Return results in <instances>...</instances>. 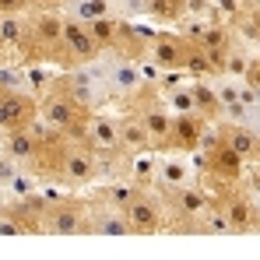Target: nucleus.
<instances>
[{
	"mask_svg": "<svg viewBox=\"0 0 260 260\" xmlns=\"http://www.w3.org/2000/svg\"><path fill=\"white\" fill-rule=\"evenodd\" d=\"M130 236H158L166 232V204L158 197V190H141L127 208H123Z\"/></svg>",
	"mask_w": 260,
	"mask_h": 260,
	"instance_id": "9",
	"label": "nucleus"
},
{
	"mask_svg": "<svg viewBox=\"0 0 260 260\" xmlns=\"http://www.w3.org/2000/svg\"><path fill=\"white\" fill-rule=\"evenodd\" d=\"M88 236H130L123 211L91 204V208H88Z\"/></svg>",
	"mask_w": 260,
	"mask_h": 260,
	"instance_id": "22",
	"label": "nucleus"
},
{
	"mask_svg": "<svg viewBox=\"0 0 260 260\" xmlns=\"http://www.w3.org/2000/svg\"><path fill=\"white\" fill-rule=\"evenodd\" d=\"M141 14L148 21H155L158 28H173L176 21L186 14V0H144L141 4Z\"/></svg>",
	"mask_w": 260,
	"mask_h": 260,
	"instance_id": "26",
	"label": "nucleus"
},
{
	"mask_svg": "<svg viewBox=\"0 0 260 260\" xmlns=\"http://www.w3.org/2000/svg\"><path fill=\"white\" fill-rule=\"evenodd\" d=\"M91 183H99V158H95V151L88 148L85 141H71V151H67V162H63V169H60L56 186L81 193Z\"/></svg>",
	"mask_w": 260,
	"mask_h": 260,
	"instance_id": "10",
	"label": "nucleus"
},
{
	"mask_svg": "<svg viewBox=\"0 0 260 260\" xmlns=\"http://www.w3.org/2000/svg\"><path fill=\"white\" fill-rule=\"evenodd\" d=\"M218 123H239V127H260V106H243V102H229L218 113Z\"/></svg>",
	"mask_w": 260,
	"mask_h": 260,
	"instance_id": "30",
	"label": "nucleus"
},
{
	"mask_svg": "<svg viewBox=\"0 0 260 260\" xmlns=\"http://www.w3.org/2000/svg\"><path fill=\"white\" fill-rule=\"evenodd\" d=\"M141 4L144 0H116V11H120V18H137L141 14Z\"/></svg>",
	"mask_w": 260,
	"mask_h": 260,
	"instance_id": "35",
	"label": "nucleus"
},
{
	"mask_svg": "<svg viewBox=\"0 0 260 260\" xmlns=\"http://www.w3.org/2000/svg\"><path fill=\"white\" fill-rule=\"evenodd\" d=\"M186 183H197V162H193V155L158 151L155 155V186L151 190H173V186H186Z\"/></svg>",
	"mask_w": 260,
	"mask_h": 260,
	"instance_id": "12",
	"label": "nucleus"
},
{
	"mask_svg": "<svg viewBox=\"0 0 260 260\" xmlns=\"http://www.w3.org/2000/svg\"><path fill=\"white\" fill-rule=\"evenodd\" d=\"M137 120H141V127H144V134H148V144H151V151H155V155H158V151H169V127H173V113L166 109L162 95H158L155 102L141 106V109H137Z\"/></svg>",
	"mask_w": 260,
	"mask_h": 260,
	"instance_id": "15",
	"label": "nucleus"
},
{
	"mask_svg": "<svg viewBox=\"0 0 260 260\" xmlns=\"http://www.w3.org/2000/svg\"><path fill=\"white\" fill-rule=\"evenodd\" d=\"M46 201L43 211V236H88V208H91V197L85 190L74 193V190H60L53 183L39 186Z\"/></svg>",
	"mask_w": 260,
	"mask_h": 260,
	"instance_id": "2",
	"label": "nucleus"
},
{
	"mask_svg": "<svg viewBox=\"0 0 260 260\" xmlns=\"http://www.w3.org/2000/svg\"><path fill=\"white\" fill-rule=\"evenodd\" d=\"M0 14H28L25 0H0Z\"/></svg>",
	"mask_w": 260,
	"mask_h": 260,
	"instance_id": "37",
	"label": "nucleus"
},
{
	"mask_svg": "<svg viewBox=\"0 0 260 260\" xmlns=\"http://www.w3.org/2000/svg\"><path fill=\"white\" fill-rule=\"evenodd\" d=\"M63 14H71L78 21H99V18H113L120 11H116V0H67Z\"/></svg>",
	"mask_w": 260,
	"mask_h": 260,
	"instance_id": "27",
	"label": "nucleus"
},
{
	"mask_svg": "<svg viewBox=\"0 0 260 260\" xmlns=\"http://www.w3.org/2000/svg\"><path fill=\"white\" fill-rule=\"evenodd\" d=\"M211 201L221 208V215H225V221H229V232H232V236H246V232H253V229L260 225L257 197H253L243 183H239V186L215 190Z\"/></svg>",
	"mask_w": 260,
	"mask_h": 260,
	"instance_id": "8",
	"label": "nucleus"
},
{
	"mask_svg": "<svg viewBox=\"0 0 260 260\" xmlns=\"http://www.w3.org/2000/svg\"><path fill=\"white\" fill-rule=\"evenodd\" d=\"M25 32H28V14H0V46L11 63H18Z\"/></svg>",
	"mask_w": 260,
	"mask_h": 260,
	"instance_id": "25",
	"label": "nucleus"
},
{
	"mask_svg": "<svg viewBox=\"0 0 260 260\" xmlns=\"http://www.w3.org/2000/svg\"><path fill=\"white\" fill-rule=\"evenodd\" d=\"M36 148H39V127H36V123H32V127H21V130H7V134L0 137V151H4L14 166H21V169L32 166Z\"/></svg>",
	"mask_w": 260,
	"mask_h": 260,
	"instance_id": "18",
	"label": "nucleus"
},
{
	"mask_svg": "<svg viewBox=\"0 0 260 260\" xmlns=\"http://www.w3.org/2000/svg\"><path fill=\"white\" fill-rule=\"evenodd\" d=\"M39 120V99L28 91H4L0 95V130H21Z\"/></svg>",
	"mask_w": 260,
	"mask_h": 260,
	"instance_id": "13",
	"label": "nucleus"
},
{
	"mask_svg": "<svg viewBox=\"0 0 260 260\" xmlns=\"http://www.w3.org/2000/svg\"><path fill=\"white\" fill-rule=\"evenodd\" d=\"M183 74H186V78H215L218 67L208 60V53H204L201 46L186 43V53H183Z\"/></svg>",
	"mask_w": 260,
	"mask_h": 260,
	"instance_id": "29",
	"label": "nucleus"
},
{
	"mask_svg": "<svg viewBox=\"0 0 260 260\" xmlns=\"http://www.w3.org/2000/svg\"><path fill=\"white\" fill-rule=\"evenodd\" d=\"M85 193L91 197V204H102V208H116V211H123L130 201L141 193V186H134L130 179H99V183L88 186Z\"/></svg>",
	"mask_w": 260,
	"mask_h": 260,
	"instance_id": "19",
	"label": "nucleus"
},
{
	"mask_svg": "<svg viewBox=\"0 0 260 260\" xmlns=\"http://www.w3.org/2000/svg\"><path fill=\"white\" fill-rule=\"evenodd\" d=\"M225 148H232L246 166L260 162V127H239V123H215Z\"/></svg>",
	"mask_w": 260,
	"mask_h": 260,
	"instance_id": "16",
	"label": "nucleus"
},
{
	"mask_svg": "<svg viewBox=\"0 0 260 260\" xmlns=\"http://www.w3.org/2000/svg\"><path fill=\"white\" fill-rule=\"evenodd\" d=\"M18 63H43L53 71H67L63 60V11H28V32L18 53Z\"/></svg>",
	"mask_w": 260,
	"mask_h": 260,
	"instance_id": "1",
	"label": "nucleus"
},
{
	"mask_svg": "<svg viewBox=\"0 0 260 260\" xmlns=\"http://www.w3.org/2000/svg\"><path fill=\"white\" fill-rule=\"evenodd\" d=\"M190 102H193L197 116H204L208 123H218L221 102H218V91L211 85V78H190Z\"/></svg>",
	"mask_w": 260,
	"mask_h": 260,
	"instance_id": "24",
	"label": "nucleus"
},
{
	"mask_svg": "<svg viewBox=\"0 0 260 260\" xmlns=\"http://www.w3.org/2000/svg\"><path fill=\"white\" fill-rule=\"evenodd\" d=\"M236 43V36H232V28L229 25H221V21H208L204 25V32L193 39V46H201L204 53H208V60L218 67V74H221V56H225V49Z\"/></svg>",
	"mask_w": 260,
	"mask_h": 260,
	"instance_id": "21",
	"label": "nucleus"
},
{
	"mask_svg": "<svg viewBox=\"0 0 260 260\" xmlns=\"http://www.w3.org/2000/svg\"><path fill=\"white\" fill-rule=\"evenodd\" d=\"M53 88L63 91L74 106H81L85 113H99V109H109V91L102 85V74H99V63H85V67H67V71H56Z\"/></svg>",
	"mask_w": 260,
	"mask_h": 260,
	"instance_id": "4",
	"label": "nucleus"
},
{
	"mask_svg": "<svg viewBox=\"0 0 260 260\" xmlns=\"http://www.w3.org/2000/svg\"><path fill=\"white\" fill-rule=\"evenodd\" d=\"M183 53H186V39L176 28H158L151 32L144 60H151L158 71H183Z\"/></svg>",
	"mask_w": 260,
	"mask_h": 260,
	"instance_id": "14",
	"label": "nucleus"
},
{
	"mask_svg": "<svg viewBox=\"0 0 260 260\" xmlns=\"http://www.w3.org/2000/svg\"><path fill=\"white\" fill-rule=\"evenodd\" d=\"M0 236H25L21 232V225H18V218L7 211V204L0 201Z\"/></svg>",
	"mask_w": 260,
	"mask_h": 260,
	"instance_id": "33",
	"label": "nucleus"
},
{
	"mask_svg": "<svg viewBox=\"0 0 260 260\" xmlns=\"http://www.w3.org/2000/svg\"><path fill=\"white\" fill-rule=\"evenodd\" d=\"M39 186H43V183L28 173V169H18V173H14V179L4 186V197H28V193H36Z\"/></svg>",
	"mask_w": 260,
	"mask_h": 260,
	"instance_id": "32",
	"label": "nucleus"
},
{
	"mask_svg": "<svg viewBox=\"0 0 260 260\" xmlns=\"http://www.w3.org/2000/svg\"><path fill=\"white\" fill-rule=\"evenodd\" d=\"M0 137H4V130H0Z\"/></svg>",
	"mask_w": 260,
	"mask_h": 260,
	"instance_id": "40",
	"label": "nucleus"
},
{
	"mask_svg": "<svg viewBox=\"0 0 260 260\" xmlns=\"http://www.w3.org/2000/svg\"><path fill=\"white\" fill-rule=\"evenodd\" d=\"M116 137H120V148L127 155H141V151H151L148 144V134L141 127L137 113H116Z\"/></svg>",
	"mask_w": 260,
	"mask_h": 260,
	"instance_id": "23",
	"label": "nucleus"
},
{
	"mask_svg": "<svg viewBox=\"0 0 260 260\" xmlns=\"http://www.w3.org/2000/svg\"><path fill=\"white\" fill-rule=\"evenodd\" d=\"M95 63H99L102 85H106V91H109V109H116V113L127 106L141 88L148 85V81L141 78V71H137L134 60H123V56H99Z\"/></svg>",
	"mask_w": 260,
	"mask_h": 260,
	"instance_id": "7",
	"label": "nucleus"
},
{
	"mask_svg": "<svg viewBox=\"0 0 260 260\" xmlns=\"http://www.w3.org/2000/svg\"><path fill=\"white\" fill-rule=\"evenodd\" d=\"M99 56L102 53H99V43H95L88 21L63 14V60H67V67H85V63H95Z\"/></svg>",
	"mask_w": 260,
	"mask_h": 260,
	"instance_id": "11",
	"label": "nucleus"
},
{
	"mask_svg": "<svg viewBox=\"0 0 260 260\" xmlns=\"http://www.w3.org/2000/svg\"><path fill=\"white\" fill-rule=\"evenodd\" d=\"M18 169H21V166H14V162H11V158L0 151V193H4V186L14 179V173H18Z\"/></svg>",
	"mask_w": 260,
	"mask_h": 260,
	"instance_id": "34",
	"label": "nucleus"
},
{
	"mask_svg": "<svg viewBox=\"0 0 260 260\" xmlns=\"http://www.w3.org/2000/svg\"><path fill=\"white\" fill-rule=\"evenodd\" d=\"M25 4H28V11H63L67 0H25Z\"/></svg>",
	"mask_w": 260,
	"mask_h": 260,
	"instance_id": "36",
	"label": "nucleus"
},
{
	"mask_svg": "<svg viewBox=\"0 0 260 260\" xmlns=\"http://www.w3.org/2000/svg\"><path fill=\"white\" fill-rule=\"evenodd\" d=\"M158 197H162V204H166V229H169V232H186V236H193L197 218L204 215V208L211 204V193H208L201 183L158 190Z\"/></svg>",
	"mask_w": 260,
	"mask_h": 260,
	"instance_id": "5",
	"label": "nucleus"
},
{
	"mask_svg": "<svg viewBox=\"0 0 260 260\" xmlns=\"http://www.w3.org/2000/svg\"><path fill=\"white\" fill-rule=\"evenodd\" d=\"M39 120H43L49 130L63 134L67 141H81L85 137V123H88V113L81 106H74L63 91L49 85V91L39 95Z\"/></svg>",
	"mask_w": 260,
	"mask_h": 260,
	"instance_id": "6",
	"label": "nucleus"
},
{
	"mask_svg": "<svg viewBox=\"0 0 260 260\" xmlns=\"http://www.w3.org/2000/svg\"><path fill=\"white\" fill-rule=\"evenodd\" d=\"M4 60H7V53H4V46H0V63H4Z\"/></svg>",
	"mask_w": 260,
	"mask_h": 260,
	"instance_id": "38",
	"label": "nucleus"
},
{
	"mask_svg": "<svg viewBox=\"0 0 260 260\" xmlns=\"http://www.w3.org/2000/svg\"><path fill=\"white\" fill-rule=\"evenodd\" d=\"M211 127L204 116H197V113H173V127H169V151H183V155H190V151H197V144H201V137H204V130Z\"/></svg>",
	"mask_w": 260,
	"mask_h": 260,
	"instance_id": "17",
	"label": "nucleus"
},
{
	"mask_svg": "<svg viewBox=\"0 0 260 260\" xmlns=\"http://www.w3.org/2000/svg\"><path fill=\"white\" fill-rule=\"evenodd\" d=\"M193 236H232V232H229V221H225V215H221V208H218L215 201L204 208V215L197 218Z\"/></svg>",
	"mask_w": 260,
	"mask_h": 260,
	"instance_id": "31",
	"label": "nucleus"
},
{
	"mask_svg": "<svg viewBox=\"0 0 260 260\" xmlns=\"http://www.w3.org/2000/svg\"><path fill=\"white\" fill-rule=\"evenodd\" d=\"M88 28H91L102 56H123V60H134V63L144 60L148 43H151V28H141V25H134L130 18H120V14L88 21Z\"/></svg>",
	"mask_w": 260,
	"mask_h": 260,
	"instance_id": "3",
	"label": "nucleus"
},
{
	"mask_svg": "<svg viewBox=\"0 0 260 260\" xmlns=\"http://www.w3.org/2000/svg\"><path fill=\"white\" fill-rule=\"evenodd\" d=\"M0 95H4V88H0Z\"/></svg>",
	"mask_w": 260,
	"mask_h": 260,
	"instance_id": "39",
	"label": "nucleus"
},
{
	"mask_svg": "<svg viewBox=\"0 0 260 260\" xmlns=\"http://www.w3.org/2000/svg\"><path fill=\"white\" fill-rule=\"evenodd\" d=\"M123 179H130V183H134V186H141V190H151V186H155V151L130 155Z\"/></svg>",
	"mask_w": 260,
	"mask_h": 260,
	"instance_id": "28",
	"label": "nucleus"
},
{
	"mask_svg": "<svg viewBox=\"0 0 260 260\" xmlns=\"http://www.w3.org/2000/svg\"><path fill=\"white\" fill-rule=\"evenodd\" d=\"M4 204H7V211L18 218V225H21V232L25 236H43V211H46V201L43 193L36 190V193H28V197H4Z\"/></svg>",
	"mask_w": 260,
	"mask_h": 260,
	"instance_id": "20",
	"label": "nucleus"
}]
</instances>
